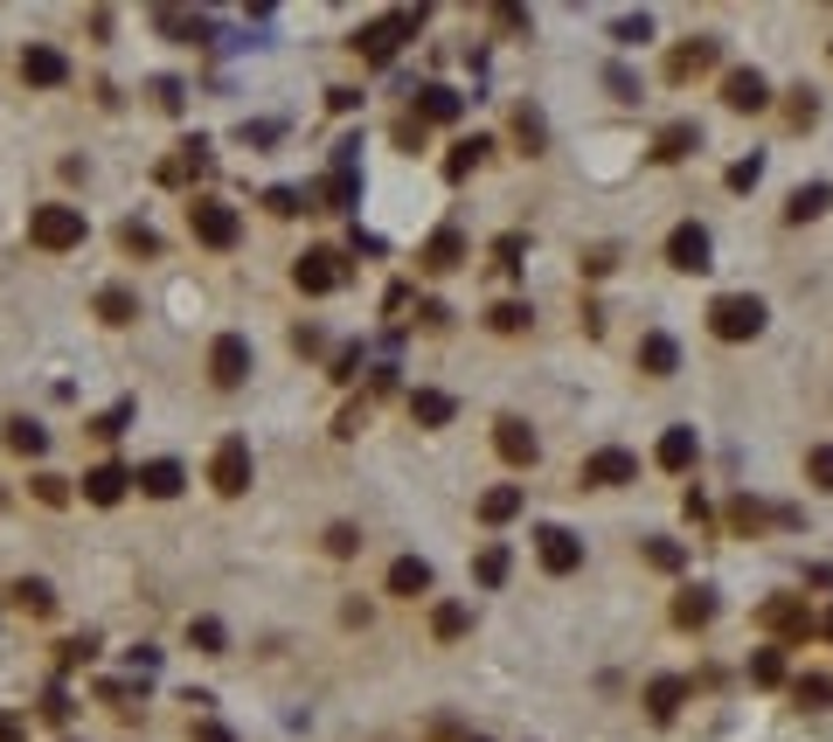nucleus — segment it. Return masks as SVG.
I'll list each match as a JSON object with an SVG mask.
<instances>
[{"label":"nucleus","mask_w":833,"mask_h":742,"mask_svg":"<svg viewBox=\"0 0 833 742\" xmlns=\"http://www.w3.org/2000/svg\"><path fill=\"white\" fill-rule=\"evenodd\" d=\"M84 236H90V222H84V208H70V202H43L28 216V243H35V251H77Z\"/></svg>","instance_id":"f257e3e1"},{"label":"nucleus","mask_w":833,"mask_h":742,"mask_svg":"<svg viewBox=\"0 0 833 742\" xmlns=\"http://www.w3.org/2000/svg\"><path fill=\"white\" fill-rule=\"evenodd\" d=\"M764 319H771V306L757 292H723L709 306V333L715 340H757V333H764Z\"/></svg>","instance_id":"f03ea898"},{"label":"nucleus","mask_w":833,"mask_h":742,"mask_svg":"<svg viewBox=\"0 0 833 742\" xmlns=\"http://www.w3.org/2000/svg\"><path fill=\"white\" fill-rule=\"evenodd\" d=\"M188 230H195L202 251H237V236H243V216L230 202H216V195H202V202H188Z\"/></svg>","instance_id":"7ed1b4c3"},{"label":"nucleus","mask_w":833,"mask_h":742,"mask_svg":"<svg viewBox=\"0 0 833 742\" xmlns=\"http://www.w3.org/2000/svg\"><path fill=\"white\" fill-rule=\"evenodd\" d=\"M417 28H424V8H396V14H383V22H369L362 35H354V49H362L369 63H389V56L403 49Z\"/></svg>","instance_id":"20e7f679"},{"label":"nucleus","mask_w":833,"mask_h":742,"mask_svg":"<svg viewBox=\"0 0 833 742\" xmlns=\"http://www.w3.org/2000/svg\"><path fill=\"white\" fill-rule=\"evenodd\" d=\"M208 486H216L222 500L251 492V445H243V437H222V445H216V459H208Z\"/></svg>","instance_id":"39448f33"},{"label":"nucleus","mask_w":833,"mask_h":742,"mask_svg":"<svg viewBox=\"0 0 833 742\" xmlns=\"http://www.w3.org/2000/svg\"><path fill=\"white\" fill-rule=\"evenodd\" d=\"M667 264H674V271H688V278L715 271V236L702 230V222H680V230L667 236Z\"/></svg>","instance_id":"423d86ee"},{"label":"nucleus","mask_w":833,"mask_h":742,"mask_svg":"<svg viewBox=\"0 0 833 742\" xmlns=\"http://www.w3.org/2000/svg\"><path fill=\"white\" fill-rule=\"evenodd\" d=\"M292 284H299V292H313V299H327V292L348 284V264H340V251H306L292 264Z\"/></svg>","instance_id":"0eeeda50"},{"label":"nucleus","mask_w":833,"mask_h":742,"mask_svg":"<svg viewBox=\"0 0 833 742\" xmlns=\"http://www.w3.org/2000/svg\"><path fill=\"white\" fill-rule=\"evenodd\" d=\"M208 375H216V389H243V382H251V340L222 333L216 348H208Z\"/></svg>","instance_id":"6e6552de"},{"label":"nucleus","mask_w":833,"mask_h":742,"mask_svg":"<svg viewBox=\"0 0 833 742\" xmlns=\"http://www.w3.org/2000/svg\"><path fill=\"white\" fill-rule=\"evenodd\" d=\"M715 63H723V42H715V35H688V42L667 56V84H695Z\"/></svg>","instance_id":"1a4fd4ad"},{"label":"nucleus","mask_w":833,"mask_h":742,"mask_svg":"<svg viewBox=\"0 0 833 742\" xmlns=\"http://www.w3.org/2000/svg\"><path fill=\"white\" fill-rule=\"evenodd\" d=\"M535 556L548 576H577L583 569V542L570 535V527H535Z\"/></svg>","instance_id":"9d476101"},{"label":"nucleus","mask_w":833,"mask_h":742,"mask_svg":"<svg viewBox=\"0 0 833 742\" xmlns=\"http://www.w3.org/2000/svg\"><path fill=\"white\" fill-rule=\"evenodd\" d=\"M583 486H639V459L618 451V445H604V451L583 459Z\"/></svg>","instance_id":"9b49d317"},{"label":"nucleus","mask_w":833,"mask_h":742,"mask_svg":"<svg viewBox=\"0 0 833 742\" xmlns=\"http://www.w3.org/2000/svg\"><path fill=\"white\" fill-rule=\"evenodd\" d=\"M22 77H28L35 90H56V84H70V56L49 49V42H28V49H22Z\"/></svg>","instance_id":"f8f14e48"},{"label":"nucleus","mask_w":833,"mask_h":742,"mask_svg":"<svg viewBox=\"0 0 833 742\" xmlns=\"http://www.w3.org/2000/svg\"><path fill=\"white\" fill-rule=\"evenodd\" d=\"M494 451H500L507 465H535L542 459V437L528 430L521 416H500V424H494Z\"/></svg>","instance_id":"ddd939ff"},{"label":"nucleus","mask_w":833,"mask_h":742,"mask_svg":"<svg viewBox=\"0 0 833 742\" xmlns=\"http://www.w3.org/2000/svg\"><path fill=\"white\" fill-rule=\"evenodd\" d=\"M757 624H764V632H778V638H806L812 632V611H806V597H771L764 611H757Z\"/></svg>","instance_id":"4468645a"},{"label":"nucleus","mask_w":833,"mask_h":742,"mask_svg":"<svg viewBox=\"0 0 833 742\" xmlns=\"http://www.w3.org/2000/svg\"><path fill=\"white\" fill-rule=\"evenodd\" d=\"M723 105L729 111H764L771 105V77H764V70H729V77H723Z\"/></svg>","instance_id":"2eb2a0df"},{"label":"nucleus","mask_w":833,"mask_h":742,"mask_svg":"<svg viewBox=\"0 0 833 742\" xmlns=\"http://www.w3.org/2000/svg\"><path fill=\"white\" fill-rule=\"evenodd\" d=\"M466 119V98L451 84H424L417 90V125H459Z\"/></svg>","instance_id":"dca6fc26"},{"label":"nucleus","mask_w":833,"mask_h":742,"mask_svg":"<svg viewBox=\"0 0 833 742\" xmlns=\"http://www.w3.org/2000/svg\"><path fill=\"white\" fill-rule=\"evenodd\" d=\"M688 154H702V125H695V119H674V125H660L653 132V160H688Z\"/></svg>","instance_id":"f3484780"},{"label":"nucleus","mask_w":833,"mask_h":742,"mask_svg":"<svg viewBox=\"0 0 833 742\" xmlns=\"http://www.w3.org/2000/svg\"><path fill=\"white\" fill-rule=\"evenodd\" d=\"M202 174H208V139L195 132V139L174 146V160L160 167V181H167V187H188V181H202Z\"/></svg>","instance_id":"a211bd4d"},{"label":"nucleus","mask_w":833,"mask_h":742,"mask_svg":"<svg viewBox=\"0 0 833 742\" xmlns=\"http://www.w3.org/2000/svg\"><path fill=\"white\" fill-rule=\"evenodd\" d=\"M660 472H688L695 459H702V437H695V424H667V437H660Z\"/></svg>","instance_id":"6ab92c4d"},{"label":"nucleus","mask_w":833,"mask_h":742,"mask_svg":"<svg viewBox=\"0 0 833 742\" xmlns=\"http://www.w3.org/2000/svg\"><path fill=\"white\" fill-rule=\"evenodd\" d=\"M132 486H140L146 500H174V492L188 486V472H181V459H154V465L132 472Z\"/></svg>","instance_id":"aec40b11"},{"label":"nucleus","mask_w":833,"mask_h":742,"mask_svg":"<svg viewBox=\"0 0 833 742\" xmlns=\"http://www.w3.org/2000/svg\"><path fill=\"white\" fill-rule=\"evenodd\" d=\"M674 624H680V632H702V624H715V589H709V583L680 589V597H674Z\"/></svg>","instance_id":"412c9836"},{"label":"nucleus","mask_w":833,"mask_h":742,"mask_svg":"<svg viewBox=\"0 0 833 742\" xmlns=\"http://www.w3.org/2000/svg\"><path fill=\"white\" fill-rule=\"evenodd\" d=\"M417 264H424V271H459V264H466V236L451 230V222H445V230H431V243H424V257H417Z\"/></svg>","instance_id":"4be33fe9"},{"label":"nucleus","mask_w":833,"mask_h":742,"mask_svg":"<svg viewBox=\"0 0 833 742\" xmlns=\"http://www.w3.org/2000/svg\"><path fill=\"white\" fill-rule=\"evenodd\" d=\"M451 416H459V403H451L445 389H410V424H424V430H445Z\"/></svg>","instance_id":"5701e85b"},{"label":"nucleus","mask_w":833,"mask_h":742,"mask_svg":"<svg viewBox=\"0 0 833 742\" xmlns=\"http://www.w3.org/2000/svg\"><path fill=\"white\" fill-rule=\"evenodd\" d=\"M125 486H132V472H125V465H98V472H84V500H90V507H119V500H125Z\"/></svg>","instance_id":"b1692460"},{"label":"nucleus","mask_w":833,"mask_h":742,"mask_svg":"<svg viewBox=\"0 0 833 742\" xmlns=\"http://www.w3.org/2000/svg\"><path fill=\"white\" fill-rule=\"evenodd\" d=\"M431 589V562L424 556H396L389 562V597H424Z\"/></svg>","instance_id":"393cba45"},{"label":"nucleus","mask_w":833,"mask_h":742,"mask_svg":"<svg viewBox=\"0 0 833 742\" xmlns=\"http://www.w3.org/2000/svg\"><path fill=\"white\" fill-rule=\"evenodd\" d=\"M826 202H833V187H826V181H806V187H792V202H785V222H820V216H826Z\"/></svg>","instance_id":"a878e982"},{"label":"nucleus","mask_w":833,"mask_h":742,"mask_svg":"<svg viewBox=\"0 0 833 742\" xmlns=\"http://www.w3.org/2000/svg\"><path fill=\"white\" fill-rule=\"evenodd\" d=\"M674 368H680L674 333H647V340H639V375H674Z\"/></svg>","instance_id":"bb28decb"},{"label":"nucleus","mask_w":833,"mask_h":742,"mask_svg":"<svg viewBox=\"0 0 833 742\" xmlns=\"http://www.w3.org/2000/svg\"><path fill=\"white\" fill-rule=\"evenodd\" d=\"M680 701H688V680L660 673L653 688H647V715H653V721H674V715H680Z\"/></svg>","instance_id":"cd10ccee"},{"label":"nucleus","mask_w":833,"mask_h":742,"mask_svg":"<svg viewBox=\"0 0 833 742\" xmlns=\"http://www.w3.org/2000/svg\"><path fill=\"white\" fill-rule=\"evenodd\" d=\"M521 500H528L521 486H494V492H480V521H486V527H507V521L521 513Z\"/></svg>","instance_id":"c85d7f7f"},{"label":"nucleus","mask_w":833,"mask_h":742,"mask_svg":"<svg viewBox=\"0 0 833 742\" xmlns=\"http://www.w3.org/2000/svg\"><path fill=\"white\" fill-rule=\"evenodd\" d=\"M507 569H515V556H507L500 542H486L480 556H472V583H480V589H500V583H507Z\"/></svg>","instance_id":"c756f323"},{"label":"nucleus","mask_w":833,"mask_h":742,"mask_svg":"<svg viewBox=\"0 0 833 742\" xmlns=\"http://www.w3.org/2000/svg\"><path fill=\"white\" fill-rule=\"evenodd\" d=\"M486 154H494V139H486V132L459 139V146H451V160H445V181H466V174H472V167H480Z\"/></svg>","instance_id":"7c9ffc66"},{"label":"nucleus","mask_w":833,"mask_h":742,"mask_svg":"<svg viewBox=\"0 0 833 742\" xmlns=\"http://www.w3.org/2000/svg\"><path fill=\"white\" fill-rule=\"evenodd\" d=\"M98 319H105V327H132V319H140V299H132L125 284H105V292H98Z\"/></svg>","instance_id":"2f4dec72"},{"label":"nucleus","mask_w":833,"mask_h":742,"mask_svg":"<svg viewBox=\"0 0 833 742\" xmlns=\"http://www.w3.org/2000/svg\"><path fill=\"white\" fill-rule=\"evenodd\" d=\"M8 451H22V459H43V451H49V430L28 424V416H14V424H8Z\"/></svg>","instance_id":"473e14b6"},{"label":"nucleus","mask_w":833,"mask_h":742,"mask_svg":"<svg viewBox=\"0 0 833 742\" xmlns=\"http://www.w3.org/2000/svg\"><path fill=\"white\" fill-rule=\"evenodd\" d=\"M154 22H160V35H181V42H208V22H202V14H181V8H160V14H154Z\"/></svg>","instance_id":"72a5a7b5"},{"label":"nucleus","mask_w":833,"mask_h":742,"mask_svg":"<svg viewBox=\"0 0 833 742\" xmlns=\"http://www.w3.org/2000/svg\"><path fill=\"white\" fill-rule=\"evenodd\" d=\"M750 688H785V653H778V645L750 653Z\"/></svg>","instance_id":"f704fd0d"},{"label":"nucleus","mask_w":833,"mask_h":742,"mask_svg":"<svg viewBox=\"0 0 833 742\" xmlns=\"http://www.w3.org/2000/svg\"><path fill=\"white\" fill-rule=\"evenodd\" d=\"M14 604H22V611H35V618H49V611H56V589H49L43 576H22V583H14Z\"/></svg>","instance_id":"c9c22d12"},{"label":"nucleus","mask_w":833,"mask_h":742,"mask_svg":"<svg viewBox=\"0 0 833 742\" xmlns=\"http://www.w3.org/2000/svg\"><path fill=\"white\" fill-rule=\"evenodd\" d=\"M792 701H799V708H833V680L826 673H799L792 680Z\"/></svg>","instance_id":"e433bc0d"},{"label":"nucleus","mask_w":833,"mask_h":742,"mask_svg":"<svg viewBox=\"0 0 833 742\" xmlns=\"http://www.w3.org/2000/svg\"><path fill=\"white\" fill-rule=\"evenodd\" d=\"M647 562L660 569V576H680V569H688V548L667 542V535H653V542H647Z\"/></svg>","instance_id":"4c0bfd02"},{"label":"nucleus","mask_w":833,"mask_h":742,"mask_svg":"<svg viewBox=\"0 0 833 742\" xmlns=\"http://www.w3.org/2000/svg\"><path fill=\"white\" fill-rule=\"evenodd\" d=\"M515 139L528 146V154H542V146H548V125H542V111H535V105H521V111H515Z\"/></svg>","instance_id":"58836bf2"},{"label":"nucleus","mask_w":833,"mask_h":742,"mask_svg":"<svg viewBox=\"0 0 833 742\" xmlns=\"http://www.w3.org/2000/svg\"><path fill=\"white\" fill-rule=\"evenodd\" d=\"M431 632H438V638H466L472 611H466V604H438V611H431Z\"/></svg>","instance_id":"ea45409f"},{"label":"nucleus","mask_w":833,"mask_h":742,"mask_svg":"<svg viewBox=\"0 0 833 742\" xmlns=\"http://www.w3.org/2000/svg\"><path fill=\"white\" fill-rule=\"evenodd\" d=\"M132 416H140V403L125 396V403H111V410L98 416V424H90V437H105V445H111V437H125V424H132Z\"/></svg>","instance_id":"a19ab883"},{"label":"nucleus","mask_w":833,"mask_h":742,"mask_svg":"<svg viewBox=\"0 0 833 742\" xmlns=\"http://www.w3.org/2000/svg\"><path fill=\"white\" fill-rule=\"evenodd\" d=\"M612 42H618V49L653 42V22H647V14H618V22H612Z\"/></svg>","instance_id":"79ce46f5"},{"label":"nucleus","mask_w":833,"mask_h":742,"mask_svg":"<svg viewBox=\"0 0 833 742\" xmlns=\"http://www.w3.org/2000/svg\"><path fill=\"white\" fill-rule=\"evenodd\" d=\"M486 319H494V333H521L528 319H535V306H521V299H500V306L486 313Z\"/></svg>","instance_id":"37998d69"},{"label":"nucleus","mask_w":833,"mask_h":742,"mask_svg":"<svg viewBox=\"0 0 833 742\" xmlns=\"http://www.w3.org/2000/svg\"><path fill=\"white\" fill-rule=\"evenodd\" d=\"M729 521H736V527H744V535H757V527H764V521H778V513H771L764 500H750V492H744V500H736V507H729Z\"/></svg>","instance_id":"c03bdc74"},{"label":"nucleus","mask_w":833,"mask_h":742,"mask_svg":"<svg viewBox=\"0 0 833 742\" xmlns=\"http://www.w3.org/2000/svg\"><path fill=\"white\" fill-rule=\"evenodd\" d=\"M723 181H729V195H750V187H757V181H764V154H750V160H736V167H729V174H723Z\"/></svg>","instance_id":"a18cd8bd"},{"label":"nucleus","mask_w":833,"mask_h":742,"mask_svg":"<svg viewBox=\"0 0 833 742\" xmlns=\"http://www.w3.org/2000/svg\"><path fill=\"white\" fill-rule=\"evenodd\" d=\"M521 257H528V236H521V230L494 236V264H500V271H521Z\"/></svg>","instance_id":"49530a36"},{"label":"nucleus","mask_w":833,"mask_h":742,"mask_svg":"<svg viewBox=\"0 0 833 742\" xmlns=\"http://www.w3.org/2000/svg\"><path fill=\"white\" fill-rule=\"evenodd\" d=\"M806 479L820 486V492H833V445H812L806 451Z\"/></svg>","instance_id":"de8ad7c7"},{"label":"nucleus","mask_w":833,"mask_h":742,"mask_svg":"<svg viewBox=\"0 0 833 742\" xmlns=\"http://www.w3.org/2000/svg\"><path fill=\"white\" fill-rule=\"evenodd\" d=\"M188 645H195V653H222V624L216 618H188Z\"/></svg>","instance_id":"09e8293b"},{"label":"nucleus","mask_w":833,"mask_h":742,"mask_svg":"<svg viewBox=\"0 0 833 742\" xmlns=\"http://www.w3.org/2000/svg\"><path fill=\"white\" fill-rule=\"evenodd\" d=\"M604 90H612L618 105H639V77H632L625 63H612V70H604Z\"/></svg>","instance_id":"8fccbe9b"},{"label":"nucleus","mask_w":833,"mask_h":742,"mask_svg":"<svg viewBox=\"0 0 833 742\" xmlns=\"http://www.w3.org/2000/svg\"><path fill=\"white\" fill-rule=\"evenodd\" d=\"M785 119H792V125H812V119H820V90H792Z\"/></svg>","instance_id":"3c124183"},{"label":"nucleus","mask_w":833,"mask_h":742,"mask_svg":"<svg viewBox=\"0 0 833 742\" xmlns=\"http://www.w3.org/2000/svg\"><path fill=\"white\" fill-rule=\"evenodd\" d=\"M119 243H125V251H140V257H154V251H160V236L146 230V222H125V230H119Z\"/></svg>","instance_id":"603ef678"},{"label":"nucleus","mask_w":833,"mask_h":742,"mask_svg":"<svg viewBox=\"0 0 833 742\" xmlns=\"http://www.w3.org/2000/svg\"><path fill=\"white\" fill-rule=\"evenodd\" d=\"M264 208H271V216H299V208H306V195H299V187H271V195H264Z\"/></svg>","instance_id":"864d4df0"},{"label":"nucleus","mask_w":833,"mask_h":742,"mask_svg":"<svg viewBox=\"0 0 833 742\" xmlns=\"http://www.w3.org/2000/svg\"><path fill=\"white\" fill-rule=\"evenodd\" d=\"M35 500H43V507H63V500H70V479H56V472H43V479H35Z\"/></svg>","instance_id":"5fc2aeb1"},{"label":"nucleus","mask_w":833,"mask_h":742,"mask_svg":"<svg viewBox=\"0 0 833 742\" xmlns=\"http://www.w3.org/2000/svg\"><path fill=\"white\" fill-rule=\"evenodd\" d=\"M354 548H362V535H354L348 521H340V527H327V556H354Z\"/></svg>","instance_id":"6e6d98bb"},{"label":"nucleus","mask_w":833,"mask_h":742,"mask_svg":"<svg viewBox=\"0 0 833 742\" xmlns=\"http://www.w3.org/2000/svg\"><path fill=\"white\" fill-rule=\"evenodd\" d=\"M417 319H424L431 333H445V327H451V306H438V299H424V306H417Z\"/></svg>","instance_id":"4d7b16f0"},{"label":"nucleus","mask_w":833,"mask_h":742,"mask_svg":"<svg viewBox=\"0 0 833 742\" xmlns=\"http://www.w3.org/2000/svg\"><path fill=\"white\" fill-rule=\"evenodd\" d=\"M354 368H362V348H340L334 354V382H354Z\"/></svg>","instance_id":"13d9d810"},{"label":"nucleus","mask_w":833,"mask_h":742,"mask_svg":"<svg viewBox=\"0 0 833 742\" xmlns=\"http://www.w3.org/2000/svg\"><path fill=\"white\" fill-rule=\"evenodd\" d=\"M292 348H299V354H327V333H319V327H299Z\"/></svg>","instance_id":"bf43d9fd"},{"label":"nucleus","mask_w":833,"mask_h":742,"mask_svg":"<svg viewBox=\"0 0 833 742\" xmlns=\"http://www.w3.org/2000/svg\"><path fill=\"white\" fill-rule=\"evenodd\" d=\"M43 715H49V721H70V694H63V688H49V701H43Z\"/></svg>","instance_id":"052dcab7"},{"label":"nucleus","mask_w":833,"mask_h":742,"mask_svg":"<svg viewBox=\"0 0 833 742\" xmlns=\"http://www.w3.org/2000/svg\"><path fill=\"white\" fill-rule=\"evenodd\" d=\"M90 653H98V645H90V638H70V645H63V666H84Z\"/></svg>","instance_id":"680f3d73"},{"label":"nucleus","mask_w":833,"mask_h":742,"mask_svg":"<svg viewBox=\"0 0 833 742\" xmlns=\"http://www.w3.org/2000/svg\"><path fill=\"white\" fill-rule=\"evenodd\" d=\"M154 98H160L167 111H181V84H174V77H160V84H154Z\"/></svg>","instance_id":"e2e57ef3"},{"label":"nucleus","mask_w":833,"mask_h":742,"mask_svg":"<svg viewBox=\"0 0 833 742\" xmlns=\"http://www.w3.org/2000/svg\"><path fill=\"white\" fill-rule=\"evenodd\" d=\"M195 742H237V735L222 729V721H195Z\"/></svg>","instance_id":"0e129e2a"},{"label":"nucleus","mask_w":833,"mask_h":742,"mask_svg":"<svg viewBox=\"0 0 833 742\" xmlns=\"http://www.w3.org/2000/svg\"><path fill=\"white\" fill-rule=\"evenodd\" d=\"M0 742H22V721L14 715H0Z\"/></svg>","instance_id":"69168bd1"},{"label":"nucleus","mask_w":833,"mask_h":742,"mask_svg":"<svg viewBox=\"0 0 833 742\" xmlns=\"http://www.w3.org/2000/svg\"><path fill=\"white\" fill-rule=\"evenodd\" d=\"M820 632H826V638H833V611H826V618H820Z\"/></svg>","instance_id":"338daca9"},{"label":"nucleus","mask_w":833,"mask_h":742,"mask_svg":"<svg viewBox=\"0 0 833 742\" xmlns=\"http://www.w3.org/2000/svg\"><path fill=\"white\" fill-rule=\"evenodd\" d=\"M472 742H480V735H472Z\"/></svg>","instance_id":"774afa93"}]
</instances>
